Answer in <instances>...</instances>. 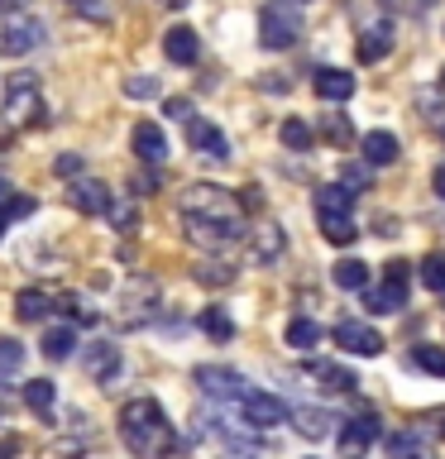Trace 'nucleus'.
Returning a JSON list of instances; mask_svg holds the SVG:
<instances>
[{"instance_id": "nucleus-3", "label": "nucleus", "mask_w": 445, "mask_h": 459, "mask_svg": "<svg viewBox=\"0 0 445 459\" xmlns=\"http://www.w3.org/2000/svg\"><path fill=\"white\" fill-rule=\"evenodd\" d=\"M43 86H39V77L34 72H14L10 77V86H5V120L14 125V129H34V125H43Z\"/></svg>"}, {"instance_id": "nucleus-53", "label": "nucleus", "mask_w": 445, "mask_h": 459, "mask_svg": "<svg viewBox=\"0 0 445 459\" xmlns=\"http://www.w3.org/2000/svg\"><path fill=\"white\" fill-rule=\"evenodd\" d=\"M0 421H5V407H0Z\"/></svg>"}, {"instance_id": "nucleus-14", "label": "nucleus", "mask_w": 445, "mask_h": 459, "mask_svg": "<svg viewBox=\"0 0 445 459\" xmlns=\"http://www.w3.org/2000/svg\"><path fill=\"white\" fill-rule=\"evenodd\" d=\"M373 440H379V421H373V416H350V421L340 426V455L345 459H359Z\"/></svg>"}, {"instance_id": "nucleus-51", "label": "nucleus", "mask_w": 445, "mask_h": 459, "mask_svg": "<svg viewBox=\"0 0 445 459\" xmlns=\"http://www.w3.org/2000/svg\"><path fill=\"white\" fill-rule=\"evenodd\" d=\"M5 5H14V0H0V10H5Z\"/></svg>"}, {"instance_id": "nucleus-13", "label": "nucleus", "mask_w": 445, "mask_h": 459, "mask_svg": "<svg viewBox=\"0 0 445 459\" xmlns=\"http://www.w3.org/2000/svg\"><path fill=\"white\" fill-rule=\"evenodd\" d=\"M359 153H364L369 168H388V163H397V158H402V143H397L393 129H369V134L359 139Z\"/></svg>"}, {"instance_id": "nucleus-26", "label": "nucleus", "mask_w": 445, "mask_h": 459, "mask_svg": "<svg viewBox=\"0 0 445 459\" xmlns=\"http://www.w3.org/2000/svg\"><path fill=\"white\" fill-rule=\"evenodd\" d=\"M330 278H336V287H345V292H364V287H369V264H359V258H340V264L330 268Z\"/></svg>"}, {"instance_id": "nucleus-7", "label": "nucleus", "mask_w": 445, "mask_h": 459, "mask_svg": "<svg viewBox=\"0 0 445 459\" xmlns=\"http://www.w3.org/2000/svg\"><path fill=\"white\" fill-rule=\"evenodd\" d=\"M43 39H48V29H43L39 14H10L5 29H0V53L5 57H29Z\"/></svg>"}, {"instance_id": "nucleus-38", "label": "nucleus", "mask_w": 445, "mask_h": 459, "mask_svg": "<svg viewBox=\"0 0 445 459\" xmlns=\"http://www.w3.org/2000/svg\"><path fill=\"white\" fill-rule=\"evenodd\" d=\"M110 215H115V225H120V235H135V225H139V215H135V206H120V201L110 196V206H106Z\"/></svg>"}, {"instance_id": "nucleus-11", "label": "nucleus", "mask_w": 445, "mask_h": 459, "mask_svg": "<svg viewBox=\"0 0 445 459\" xmlns=\"http://www.w3.org/2000/svg\"><path fill=\"white\" fill-rule=\"evenodd\" d=\"M196 387L206 397H215V402H240V393H244V378L235 368H225V364H201L196 368Z\"/></svg>"}, {"instance_id": "nucleus-19", "label": "nucleus", "mask_w": 445, "mask_h": 459, "mask_svg": "<svg viewBox=\"0 0 445 459\" xmlns=\"http://www.w3.org/2000/svg\"><path fill=\"white\" fill-rule=\"evenodd\" d=\"M196 53H201V39H196L187 24H178V29H168V34H163V57H168V63L192 67V63H196Z\"/></svg>"}, {"instance_id": "nucleus-50", "label": "nucleus", "mask_w": 445, "mask_h": 459, "mask_svg": "<svg viewBox=\"0 0 445 459\" xmlns=\"http://www.w3.org/2000/svg\"><path fill=\"white\" fill-rule=\"evenodd\" d=\"M0 235H5V215H0Z\"/></svg>"}, {"instance_id": "nucleus-9", "label": "nucleus", "mask_w": 445, "mask_h": 459, "mask_svg": "<svg viewBox=\"0 0 445 459\" xmlns=\"http://www.w3.org/2000/svg\"><path fill=\"white\" fill-rule=\"evenodd\" d=\"M120 368H125L120 344H110V340H92V344H86V378H92V383L110 387L115 378H120Z\"/></svg>"}, {"instance_id": "nucleus-30", "label": "nucleus", "mask_w": 445, "mask_h": 459, "mask_svg": "<svg viewBox=\"0 0 445 459\" xmlns=\"http://www.w3.org/2000/svg\"><path fill=\"white\" fill-rule=\"evenodd\" d=\"M287 344H292V350H316V344H321V325H316L311 316H297V321L287 325Z\"/></svg>"}, {"instance_id": "nucleus-46", "label": "nucleus", "mask_w": 445, "mask_h": 459, "mask_svg": "<svg viewBox=\"0 0 445 459\" xmlns=\"http://www.w3.org/2000/svg\"><path fill=\"white\" fill-rule=\"evenodd\" d=\"M326 134H330V139H345L350 129H345V120H326Z\"/></svg>"}, {"instance_id": "nucleus-45", "label": "nucleus", "mask_w": 445, "mask_h": 459, "mask_svg": "<svg viewBox=\"0 0 445 459\" xmlns=\"http://www.w3.org/2000/svg\"><path fill=\"white\" fill-rule=\"evenodd\" d=\"M14 455H20V440H14V436L0 440V459H14Z\"/></svg>"}, {"instance_id": "nucleus-27", "label": "nucleus", "mask_w": 445, "mask_h": 459, "mask_svg": "<svg viewBox=\"0 0 445 459\" xmlns=\"http://www.w3.org/2000/svg\"><path fill=\"white\" fill-rule=\"evenodd\" d=\"M24 402H29V411L48 416L53 402H57V387H53L48 378H29V383H24Z\"/></svg>"}, {"instance_id": "nucleus-18", "label": "nucleus", "mask_w": 445, "mask_h": 459, "mask_svg": "<svg viewBox=\"0 0 445 459\" xmlns=\"http://www.w3.org/2000/svg\"><path fill=\"white\" fill-rule=\"evenodd\" d=\"M67 201H72V206H77L82 215H106V206H110V186H106V182H96V178L72 182Z\"/></svg>"}, {"instance_id": "nucleus-48", "label": "nucleus", "mask_w": 445, "mask_h": 459, "mask_svg": "<svg viewBox=\"0 0 445 459\" xmlns=\"http://www.w3.org/2000/svg\"><path fill=\"white\" fill-rule=\"evenodd\" d=\"M5 201H10V182L0 178V206H5Z\"/></svg>"}, {"instance_id": "nucleus-32", "label": "nucleus", "mask_w": 445, "mask_h": 459, "mask_svg": "<svg viewBox=\"0 0 445 459\" xmlns=\"http://www.w3.org/2000/svg\"><path fill=\"white\" fill-rule=\"evenodd\" d=\"M316 221H321V235L330 244H354V235H359L350 215H316Z\"/></svg>"}, {"instance_id": "nucleus-1", "label": "nucleus", "mask_w": 445, "mask_h": 459, "mask_svg": "<svg viewBox=\"0 0 445 459\" xmlns=\"http://www.w3.org/2000/svg\"><path fill=\"white\" fill-rule=\"evenodd\" d=\"M182 230L187 239L201 244V249H230L240 244L249 230H244V215H240V201L215 182H196L182 192Z\"/></svg>"}, {"instance_id": "nucleus-36", "label": "nucleus", "mask_w": 445, "mask_h": 459, "mask_svg": "<svg viewBox=\"0 0 445 459\" xmlns=\"http://www.w3.org/2000/svg\"><path fill=\"white\" fill-rule=\"evenodd\" d=\"M422 282H426V292H445V254L422 258Z\"/></svg>"}, {"instance_id": "nucleus-21", "label": "nucleus", "mask_w": 445, "mask_h": 459, "mask_svg": "<svg viewBox=\"0 0 445 459\" xmlns=\"http://www.w3.org/2000/svg\"><path fill=\"white\" fill-rule=\"evenodd\" d=\"M307 373L316 378V387H326V393H354V387H359L354 373H345L340 364H321V359H316V364H311Z\"/></svg>"}, {"instance_id": "nucleus-47", "label": "nucleus", "mask_w": 445, "mask_h": 459, "mask_svg": "<svg viewBox=\"0 0 445 459\" xmlns=\"http://www.w3.org/2000/svg\"><path fill=\"white\" fill-rule=\"evenodd\" d=\"M67 5H72V10H92V14H106V10L96 5V0H67Z\"/></svg>"}, {"instance_id": "nucleus-5", "label": "nucleus", "mask_w": 445, "mask_h": 459, "mask_svg": "<svg viewBox=\"0 0 445 459\" xmlns=\"http://www.w3.org/2000/svg\"><path fill=\"white\" fill-rule=\"evenodd\" d=\"M158 307H163V292H158L153 278H129L120 292V321L125 325H149Z\"/></svg>"}, {"instance_id": "nucleus-43", "label": "nucleus", "mask_w": 445, "mask_h": 459, "mask_svg": "<svg viewBox=\"0 0 445 459\" xmlns=\"http://www.w3.org/2000/svg\"><path fill=\"white\" fill-rule=\"evenodd\" d=\"M244 206H249V211H258V206H264V196H258V186H244Z\"/></svg>"}, {"instance_id": "nucleus-31", "label": "nucleus", "mask_w": 445, "mask_h": 459, "mask_svg": "<svg viewBox=\"0 0 445 459\" xmlns=\"http://www.w3.org/2000/svg\"><path fill=\"white\" fill-rule=\"evenodd\" d=\"M412 368L445 378V350H441V344H412Z\"/></svg>"}, {"instance_id": "nucleus-44", "label": "nucleus", "mask_w": 445, "mask_h": 459, "mask_svg": "<svg viewBox=\"0 0 445 459\" xmlns=\"http://www.w3.org/2000/svg\"><path fill=\"white\" fill-rule=\"evenodd\" d=\"M431 192H436V196H441V201H445V163H441V168H436V178H431Z\"/></svg>"}, {"instance_id": "nucleus-2", "label": "nucleus", "mask_w": 445, "mask_h": 459, "mask_svg": "<svg viewBox=\"0 0 445 459\" xmlns=\"http://www.w3.org/2000/svg\"><path fill=\"white\" fill-rule=\"evenodd\" d=\"M120 436L139 459H163L172 455V421L163 411V402L153 397H135L120 407Z\"/></svg>"}, {"instance_id": "nucleus-4", "label": "nucleus", "mask_w": 445, "mask_h": 459, "mask_svg": "<svg viewBox=\"0 0 445 459\" xmlns=\"http://www.w3.org/2000/svg\"><path fill=\"white\" fill-rule=\"evenodd\" d=\"M301 39V5L297 0H268L258 10V43L264 48H292Z\"/></svg>"}, {"instance_id": "nucleus-33", "label": "nucleus", "mask_w": 445, "mask_h": 459, "mask_svg": "<svg viewBox=\"0 0 445 459\" xmlns=\"http://www.w3.org/2000/svg\"><path fill=\"white\" fill-rule=\"evenodd\" d=\"M201 325H206V335H211V340H221V344L235 340V321H230L221 307H206V311H201Z\"/></svg>"}, {"instance_id": "nucleus-16", "label": "nucleus", "mask_w": 445, "mask_h": 459, "mask_svg": "<svg viewBox=\"0 0 445 459\" xmlns=\"http://www.w3.org/2000/svg\"><path fill=\"white\" fill-rule=\"evenodd\" d=\"M393 53V20H373L359 34V63H383Z\"/></svg>"}, {"instance_id": "nucleus-49", "label": "nucleus", "mask_w": 445, "mask_h": 459, "mask_svg": "<svg viewBox=\"0 0 445 459\" xmlns=\"http://www.w3.org/2000/svg\"><path fill=\"white\" fill-rule=\"evenodd\" d=\"M163 5H168V10H182V5H187V0H163Z\"/></svg>"}, {"instance_id": "nucleus-39", "label": "nucleus", "mask_w": 445, "mask_h": 459, "mask_svg": "<svg viewBox=\"0 0 445 459\" xmlns=\"http://www.w3.org/2000/svg\"><path fill=\"white\" fill-rule=\"evenodd\" d=\"M422 436H436V440H445V407H436V411H422Z\"/></svg>"}, {"instance_id": "nucleus-12", "label": "nucleus", "mask_w": 445, "mask_h": 459, "mask_svg": "<svg viewBox=\"0 0 445 459\" xmlns=\"http://www.w3.org/2000/svg\"><path fill=\"white\" fill-rule=\"evenodd\" d=\"M187 143H192L201 158H211V163H225L230 158V139L211 120H187Z\"/></svg>"}, {"instance_id": "nucleus-52", "label": "nucleus", "mask_w": 445, "mask_h": 459, "mask_svg": "<svg viewBox=\"0 0 445 459\" xmlns=\"http://www.w3.org/2000/svg\"><path fill=\"white\" fill-rule=\"evenodd\" d=\"M441 86H445V67H441Z\"/></svg>"}, {"instance_id": "nucleus-6", "label": "nucleus", "mask_w": 445, "mask_h": 459, "mask_svg": "<svg viewBox=\"0 0 445 459\" xmlns=\"http://www.w3.org/2000/svg\"><path fill=\"white\" fill-rule=\"evenodd\" d=\"M407 268L412 264L393 258V264H388V282L383 287H364V307L373 316H397L402 307H407Z\"/></svg>"}, {"instance_id": "nucleus-17", "label": "nucleus", "mask_w": 445, "mask_h": 459, "mask_svg": "<svg viewBox=\"0 0 445 459\" xmlns=\"http://www.w3.org/2000/svg\"><path fill=\"white\" fill-rule=\"evenodd\" d=\"M135 153L144 158V163H168V134H163V125H153V120H139L135 125Z\"/></svg>"}, {"instance_id": "nucleus-41", "label": "nucleus", "mask_w": 445, "mask_h": 459, "mask_svg": "<svg viewBox=\"0 0 445 459\" xmlns=\"http://www.w3.org/2000/svg\"><path fill=\"white\" fill-rule=\"evenodd\" d=\"M163 115H172V120H192V100H187V96H168Z\"/></svg>"}, {"instance_id": "nucleus-25", "label": "nucleus", "mask_w": 445, "mask_h": 459, "mask_svg": "<svg viewBox=\"0 0 445 459\" xmlns=\"http://www.w3.org/2000/svg\"><path fill=\"white\" fill-rule=\"evenodd\" d=\"M249 244H254V258L258 264H273L283 249H287V235L278 225H264V230H249Z\"/></svg>"}, {"instance_id": "nucleus-37", "label": "nucleus", "mask_w": 445, "mask_h": 459, "mask_svg": "<svg viewBox=\"0 0 445 459\" xmlns=\"http://www.w3.org/2000/svg\"><path fill=\"white\" fill-rule=\"evenodd\" d=\"M340 186L345 192H364L369 186V163H345L340 168Z\"/></svg>"}, {"instance_id": "nucleus-24", "label": "nucleus", "mask_w": 445, "mask_h": 459, "mask_svg": "<svg viewBox=\"0 0 445 459\" xmlns=\"http://www.w3.org/2000/svg\"><path fill=\"white\" fill-rule=\"evenodd\" d=\"M287 421H297V436H307V440H326L330 430H336V416H330V411H316V407L292 411Z\"/></svg>"}, {"instance_id": "nucleus-22", "label": "nucleus", "mask_w": 445, "mask_h": 459, "mask_svg": "<svg viewBox=\"0 0 445 459\" xmlns=\"http://www.w3.org/2000/svg\"><path fill=\"white\" fill-rule=\"evenodd\" d=\"M316 215H350L354 211V192H345L340 182H330V186H316Z\"/></svg>"}, {"instance_id": "nucleus-42", "label": "nucleus", "mask_w": 445, "mask_h": 459, "mask_svg": "<svg viewBox=\"0 0 445 459\" xmlns=\"http://www.w3.org/2000/svg\"><path fill=\"white\" fill-rule=\"evenodd\" d=\"M53 168H57V178H77V172H82V153H63Z\"/></svg>"}, {"instance_id": "nucleus-20", "label": "nucleus", "mask_w": 445, "mask_h": 459, "mask_svg": "<svg viewBox=\"0 0 445 459\" xmlns=\"http://www.w3.org/2000/svg\"><path fill=\"white\" fill-rule=\"evenodd\" d=\"M388 459H436V455H431V440L422 430H393L388 436Z\"/></svg>"}, {"instance_id": "nucleus-40", "label": "nucleus", "mask_w": 445, "mask_h": 459, "mask_svg": "<svg viewBox=\"0 0 445 459\" xmlns=\"http://www.w3.org/2000/svg\"><path fill=\"white\" fill-rule=\"evenodd\" d=\"M125 96H135V100L158 96V82H153V77H125Z\"/></svg>"}, {"instance_id": "nucleus-23", "label": "nucleus", "mask_w": 445, "mask_h": 459, "mask_svg": "<svg viewBox=\"0 0 445 459\" xmlns=\"http://www.w3.org/2000/svg\"><path fill=\"white\" fill-rule=\"evenodd\" d=\"M43 359H53V364H63V359H72V350H77V330L72 325H53V330H43Z\"/></svg>"}, {"instance_id": "nucleus-8", "label": "nucleus", "mask_w": 445, "mask_h": 459, "mask_svg": "<svg viewBox=\"0 0 445 459\" xmlns=\"http://www.w3.org/2000/svg\"><path fill=\"white\" fill-rule=\"evenodd\" d=\"M240 411H244V426H283L287 416H292V407L278 397V393H258V387H244L240 393Z\"/></svg>"}, {"instance_id": "nucleus-15", "label": "nucleus", "mask_w": 445, "mask_h": 459, "mask_svg": "<svg viewBox=\"0 0 445 459\" xmlns=\"http://www.w3.org/2000/svg\"><path fill=\"white\" fill-rule=\"evenodd\" d=\"M311 91L321 100H350L354 96V72L345 67H316L311 72Z\"/></svg>"}, {"instance_id": "nucleus-29", "label": "nucleus", "mask_w": 445, "mask_h": 459, "mask_svg": "<svg viewBox=\"0 0 445 459\" xmlns=\"http://www.w3.org/2000/svg\"><path fill=\"white\" fill-rule=\"evenodd\" d=\"M278 139H283V143H287V149H292V153H307L311 143H316V129H311L307 120H283Z\"/></svg>"}, {"instance_id": "nucleus-34", "label": "nucleus", "mask_w": 445, "mask_h": 459, "mask_svg": "<svg viewBox=\"0 0 445 459\" xmlns=\"http://www.w3.org/2000/svg\"><path fill=\"white\" fill-rule=\"evenodd\" d=\"M24 368V344L20 340H0V383H10Z\"/></svg>"}, {"instance_id": "nucleus-28", "label": "nucleus", "mask_w": 445, "mask_h": 459, "mask_svg": "<svg viewBox=\"0 0 445 459\" xmlns=\"http://www.w3.org/2000/svg\"><path fill=\"white\" fill-rule=\"evenodd\" d=\"M48 292H39V287H24L20 297H14V311H20V321H43L48 316Z\"/></svg>"}, {"instance_id": "nucleus-10", "label": "nucleus", "mask_w": 445, "mask_h": 459, "mask_svg": "<svg viewBox=\"0 0 445 459\" xmlns=\"http://www.w3.org/2000/svg\"><path fill=\"white\" fill-rule=\"evenodd\" d=\"M330 335H336V344H340L345 354H359V359L383 354V335H379L373 325H364V321H340Z\"/></svg>"}, {"instance_id": "nucleus-35", "label": "nucleus", "mask_w": 445, "mask_h": 459, "mask_svg": "<svg viewBox=\"0 0 445 459\" xmlns=\"http://www.w3.org/2000/svg\"><path fill=\"white\" fill-rule=\"evenodd\" d=\"M196 282H206V287H230V282H235V268H230L225 258H211V264H196Z\"/></svg>"}]
</instances>
